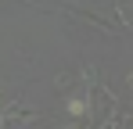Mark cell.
I'll use <instances>...</instances> for the list:
<instances>
[{"instance_id":"cell-1","label":"cell","mask_w":133,"mask_h":129,"mask_svg":"<svg viewBox=\"0 0 133 129\" xmlns=\"http://www.w3.org/2000/svg\"><path fill=\"white\" fill-rule=\"evenodd\" d=\"M68 111H76V115H79V111H87V104H83V101H68Z\"/></svg>"}]
</instances>
